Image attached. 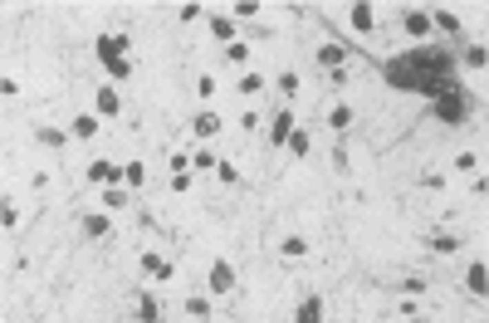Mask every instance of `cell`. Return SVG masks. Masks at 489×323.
<instances>
[{
	"label": "cell",
	"mask_w": 489,
	"mask_h": 323,
	"mask_svg": "<svg viewBox=\"0 0 489 323\" xmlns=\"http://www.w3.org/2000/svg\"><path fill=\"white\" fill-rule=\"evenodd\" d=\"M455 74V54L450 49H441V44H416V49H406V54H392V59L382 64V79L392 84V88H401V93H436V84L441 79H450Z\"/></svg>",
	"instance_id": "obj_1"
},
{
	"label": "cell",
	"mask_w": 489,
	"mask_h": 323,
	"mask_svg": "<svg viewBox=\"0 0 489 323\" xmlns=\"http://www.w3.org/2000/svg\"><path fill=\"white\" fill-rule=\"evenodd\" d=\"M470 108H475V93H470L455 74H450V79H441V84H436V93H430V113H436L441 123H450V128L470 118Z\"/></svg>",
	"instance_id": "obj_2"
},
{
	"label": "cell",
	"mask_w": 489,
	"mask_h": 323,
	"mask_svg": "<svg viewBox=\"0 0 489 323\" xmlns=\"http://www.w3.org/2000/svg\"><path fill=\"white\" fill-rule=\"evenodd\" d=\"M98 59H103V69L113 74V84H123L128 74H132V59H128V49H132V39L128 35H98Z\"/></svg>",
	"instance_id": "obj_3"
},
{
	"label": "cell",
	"mask_w": 489,
	"mask_h": 323,
	"mask_svg": "<svg viewBox=\"0 0 489 323\" xmlns=\"http://www.w3.org/2000/svg\"><path fill=\"white\" fill-rule=\"evenodd\" d=\"M142 275H147V280H161V284H167V280L177 275V269H172V260H161L157 250H142Z\"/></svg>",
	"instance_id": "obj_4"
},
{
	"label": "cell",
	"mask_w": 489,
	"mask_h": 323,
	"mask_svg": "<svg viewBox=\"0 0 489 323\" xmlns=\"http://www.w3.org/2000/svg\"><path fill=\"white\" fill-rule=\"evenodd\" d=\"M88 182H93V186H118V182H123V167H113V162L98 157V162H88Z\"/></svg>",
	"instance_id": "obj_5"
},
{
	"label": "cell",
	"mask_w": 489,
	"mask_h": 323,
	"mask_svg": "<svg viewBox=\"0 0 489 323\" xmlns=\"http://www.w3.org/2000/svg\"><path fill=\"white\" fill-rule=\"evenodd\" d=\"M206 284H210V294H230V289H235V269H230L226 260H215V264H210V280H206Z\"/></svg>",
	"instance_id": "obj_6"
},
{
	"label": "cell",
	"mask_w": 489,
	"mask_h": 323,
	"mask_svg": "<svg viewBox=\"0 0 489 323\" xmlns=\"http://www.w3.org/2000/svg\"><path fill=\"white\" fill-rule=\"evenodd\" d=\"M401 30L411 39H426L430 35V10H401Z\"/></svg>",
	"instance_id": "obj_7"
},
{
	"label": "cell",
	"mask_w": 489,
	"mask_h": 323,
	"mask_svg": "<svg viewBox=\"0 0 489 323\" xmlns=\"http://www.w3.org/2000/svg\"><path fill=\"white\" fill-rule=\"evenodd\" d=\"M98 113H103V118H118V113H123V93H118V84H103V88H98Z\"/></svg>",
	"instance_id": "obj_8"
},
{
	"label": "cell",
	"mask_w": 489,
	"mask_h": 323,
	"mask_svg": "<svg viewBox=\"0 0 489 323\" xmlns=\"http://www.w3.org/2000/svg\"><path fill=\"white\" fill-rule=\"evenodd\" d=\"M318 64L328 69V74L343 69V64H348V44H318Z\"/></svg>",
	"instance_id": "obj_9"
},
{
	"label": "cell",
	"mask_w": 489,
	"mask_h": 323,
	"mask_svg": "<svg viewBox=\"0 0 489 323\" xmlns=\"http://www.w3.org/2000/svg\"><path fill=\"white\" fill-rule=\"evenodd\" d=\"M191 133H196L201 142H210L215 133H221V113H210V108H206V113H196V123H191Z\"/></svg>",
	"instance_id": "obj_10"
},
{
	"label": "cell",
	"mask_w": 489,
	"mask_h": 323,
	"mask_svg": "<svg viewBox=\"0 0 489 323\" xmlns=\"http://www.w3.org/2000/svg\"><path fill=\"white\" fill-rule=\"evenodd\" d=\"M465 289L484 299V289H489V269H484V260H475V264L465 269Z\"/></svg>",
	"instance_id": "obj_11"
},
{
	"label": "cell",
	"mask_w": 489,
	"mask_h": 323,
	"mask_svg": "<svg viewBox=\"0 0 489 323\" xmlns=\"http://www.w3.org/2000/svg\"><path fill=\"white\" fill-rule=\"evenodd\" d=\"M289 133H294V113H289V108H279V113H275V133H269V142L284 147V142H289Z\"/></svg>",
	"instance_id": "obj_12"
},
{
	"label": "cell",
	"mask_w": 489,
	"mask_h": 323,
	"mask_svg": "<svg viewBox=\"0 0 489 323\" xmlns=\"http://www.w3.org/2000/svg\"><path fill=\"white\" fill-rule=\"evenodd\" d=\"M348 15H352V30H357V35H372V25H377V20H372V15H377V10H372V6H367V0H357V6H352V10H348Z\"/></svg>",
	"instance_id": "obj_13"
},
{
	"label": "cell",
	"mask_w": 489,
	"mask_h": 323,
	"mask_svg": "<svg viewBox=\"0 0 489 323\" xmlns=\"http://www.w3.org/2000/svg\"><path fill=\"white\" fill-rule=\"evenodd\" d=\"M69 137H83V142L98 137V118H93V113H79V118L69 123Z\"/></svg>",
	"instance_id": "obj_14"
},
{
	"label": "cell",
	"mask_w": 489,
	"mask_h": 323,
	"mask_svg": "<svg viewBox=\"0 0 489 323\" xmlns=\"http://www.w3.org/2000/svg\"><path fill=\"white\" fill-rule=\"evenodd\" d=\"M137 318H142V323H161V309H157V294H152V289H142V299H137Z\"/></svg>",
	"instance_id": "obj_15"
},
{
	"label": "cell",
	"mask_w": 489,
	"mask_h": 323,
	"mask_svg": "<svg viewBox=\"0 0 489 323\" xmlns=\"http://www.w3.org/2000/svg\"><path fill=\"white\" fill-rule=\"evenodd\" d=\"M294 323H323V299L308 294V299L299 304V318H294Z\"/></svg>",
	"instance_id": "obj_16"
},
{
	"label": "cell",
	"mask_w": 489,
	"mask_h": 323,
	"mask_svg": "<svg viewBox=\"0 0 489 323\" xmlns=\"http://www.w3.org/2000/svg\"><path fill=\"white\" fill-rule=\"evenodd\" d=\"M83 235H88V240H103V235H108V215H103V211H88V215H83Z\"/></svg>",
	"instance_id": "obj_17"
},
{
	"label": "cell",
	"mask_w": 489,
	"mask_h": 323,
	"mask_svg": "<svg viewBox=\"0 0 489 323\" xmlns=\"http://www.w3.org/2000/svg\"><path fill=\"white\" fill-rule=\"evenodd\" d=\"M430 30H446V35H460V15H455V10H430Z\"/></svg>",
	"instance_id": "obj_18"
},
{
	"label": "cell",
	"mask_w": 489,
	"mask_h": 323,
	"mask_svg": "<svg viewBox=\"0 0 489 323\" xmlns=\"http://www.w3.org/2000/svg\"><path fill=\"white\" fill-rule=\"evenodd\" d=\"M210 35L226 39V44H235V20L230 15H210Z\"/></svg>",
	"instance_id": "obj_19"
},
{
	"label": "cell",
	"mask_w": 489,
	"mask_h": 323,
	"mask_svg": "<svg viewBox=\"0 0 489 323\" xmlns=\"http://www.w3.org/2000/svg\"><path fill=\"white\" fill-rule=\"evenodd\" d=\"M460 59H465V69H484V64H489V49H484V44H470Z\"/></svg>",
	"instance_id": "obj_20"
},
{
	"label": "cell",
	"mask_w": 489,
	"mask_h": 323,
	"mask_svg": "<svg viewBox=\"0 0 489 323\" xmlns=\"http://www.w3.org/2000/svg\"><path fill=\"white\" fill-rule=\"evenodd\" d=\"M191 167H196V172H215V167H221V157H215L210 147H201V152L191 157Z\"/></svg>",
	"instance_id": "obj_21"
},
{
	"label": "cell",
	"mask_w": 489,
	"mask_h": 323,
	"mask_svg": "<svg viewBox=\"0 0 489 323\" xmlns=\"http://www.w3.org/2000/svg\"><path fill=\"white\" fill-rule=\"evenodd\" d=\"M289 152H294V157H308V152H313V137L294 128V133H289Z\"/></svg>",
	"instance_id": "obj_22"
},
{
	"label": "cell",
	"mask_w": 489,
	"mask_h": 323,
	"mask_svg": "<svg viewBox=\"0 0 489 323\" xmlns=\"http://www.w3.org/2000/svg\"><path fill=\"white\" fill-rule=\"evenodd\" d=\"M279 250H284V260H303V255H308V240H303V235H289Z\"/></svg>",
	"instance_id": "obj_23"
},
{
	"label": "cell",
	"mask_w": 489,
	"mask_h": 323,
	"mask_svg": "<svg viewBox=\"0 0 489 323\" xmlns=\"http://www.w3.org/2000/svg\"><path fill=\"white\" fill-rule=\"evenodd\" d=\"M103 206H108V211H123V206H128V191H123V186H103Z\"/></svg>",
	"instance_id": "obj_24"
},
{
	"label": "cell",
	"mask_w": 489,
	"mask_h": 323,
	"mask_svg": "<svg viewBox=\"0 0 489 323\" xmlns=\"http://www.w3.org/2000/svg\"><path fill=\"white\" fill-rule=\"evenodd\" d=\"M186 313H191V318H210V299H206V294H191V299H186Z\"/></svg>",
	"instance_id": "obj_25"
},
{
	"label": "cell",
	"mask_w": 489,
	"mask_h": 323,
	"mask_svg": "<svg viewBox=\"0 0 489 323\" xmlns=\"http://www.w3.org/2000/svg\"><path fill=\"white\" fill-rule=\"evenodd\" d=\"M328 128H338V133H343V128H352V108H348V103L328 113Z\"/></svg>",
	"instance_id": "obj_26"
},
{
	"label": "cell",
	"mask_w": 489,
	"mask_h": 323,
	"mask_svg": "<svg viewBox=\"0 0 489 323\" xmlns=\"http://www.w3.org/2000/svg\"><path fill=\"white\" fill-rule=\"evenodd\" d=\"M64 137H69V133H59V128H39V133H34V142H44V147H64Z\"/></svg>",
	"instance_id": "obj_27"
},
{
	"label": "cell",
	"mask_w": 489,
	"mask_h": 323,
	"mask_svg": "<svg viewBox=\"0 0 489 323\" xmlns=\"http://www.w3.org/2000/svg\"><path fill=\"white\" fill-rule=\"evenodd\" d=\"M123 182H128V186H142V182H147V167H142V162H128V167H123Z\"/></svg>",
	"instance_id": "obj_28"
},
{
	"label": "cell",
	"mask_w": 489,
	"mask_h": 323,
	"mask_svg": "<svg viewBox=\"0 0 489 323\" xmlns=\"http://www.w3.org/2000/svg\"><path fill=\"white\" fill-rule=\"evenodd\" d=\"M430 250H436V255H455L460 240H455V235H430Z\"/></svg>",
	"instance_id": "obj_29"
},
{
	"label": "cell",
	"mask_w": 489,
	"mask_h": 323,
	"mask_svg": "<svg viewBox=\"0 0 489 323\" xmlns=\"http://www.w3.org/2000/svg\"><path fill=\"white\" fill-rule=\"evenodd\" d=\"M0 226H6V231H15V226H20V211L10 206V196L0 201Z\"/></svg>",
	"instance_id": "obj_30"
},
{
	"label": "cell",
	"mask_w": 489,
	"mask_h": 323,
	"mask_svg": "<svg viewBox=\"0 0 489 323\" xmlns=\"http://www.w3.org/2000/svg\"><path fill=\"white\" fill-rule=\"evenodd\" d=\"M226 59H230V64H245V59H250V44H245V39L226 44Z\"/></svg>",
	"instance_id": "obj_31"
},
{
	"label": "cell",
	"mask_w": 489,
	"mask_h": 323,
	"mask_svg": "<svg viewBox=\"0 0 489 323\" xmlns=\"http://www.w3.org/2000/svg\"><path fill=\"white\" fill-rule=\"evenodd\" d=\"M215 177H221L226 186H235V182H240V167H235V162H221V167H215Z\"/></svg>",
	"instance_id": "obj_32"
},
{
	"label": "cell",
	"mask_w": 489,
	"mask_h": 323,
	"mask_svg": "<svg viewBox=\"0 0 489 323\" xmlns=\"http://www.w3.org/2000/svg\"><path fill=\"white\" fill-rule=\"evenodd\" d=\"M401 294H406V299H421V294H426V280H416V275L401 280Z\"/></svg>",
	"instance_id": "obj_33"
},
{
	"label": "cell",
	"mask_w": 489,
	"mask_h": 323,
	"mask_svg": "<svg viewBox=\"0 0 489 323\" xmlns=\"http://www.w3.org/2000/svg\"><path fill=\"white\" fill-rule=\"evenodd\" d=\"M259 88H264L259 74H240V93H259Z\"/></svg>",
	"instance_id": "obj_34"
},
{
	"label": "cell",
	"mask_w": 489,
	"mask_h": 323,
	"mask_svg": "<svg viewBox=\"0 0 489 323\" xmlns=\"http://www.w3.org/2000/svg\"><path fill=\"white\" fill-rule=\"evenodd\" d=\"M279 88H284V93H294V88H299V74H294V69H284V74H279Z\"/></svg>",
	"instance_id": "obj_35"
},
{
	"label": "cell",
	"mask_w": 489,
	"mask_h": 323,
	"mask_svg": "<svg viewBox=\"0 0 489 323\" xmlns=\"http://www.w3.org/2000/svg\"><path fill=\"white\" fill-rule=\"evenodd\" d=\"M230 15H259V0H240V6H235Z\"/></svg>",
	"instance_id": "obj_36"
},
{
	"label": "cell",
	"mask_w": 489,
	"mask_h": 323,
	"mask_svg": "<svg viewBox=\"0 0 489 323\" xmlns=\"http://www.w3.org/2000/svg\"><path fill=\"white\" fill-rule=\"evenodd\" d=\"M172 191H191V172H177L172 177Z\"/></svg>",
	"instance_id": "obj_37"
}]
</instances>
